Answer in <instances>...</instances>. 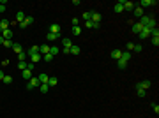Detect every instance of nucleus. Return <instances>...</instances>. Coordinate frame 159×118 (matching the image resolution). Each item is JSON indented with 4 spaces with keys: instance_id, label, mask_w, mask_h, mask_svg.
Listing matches in <instances>:
<instances>
[{
    "instance_id": "f257e3e1",
    "label": "nucleus",
    "mask_w": 159,
    "mask_h": 118,
    "mask_svg": "<svg viewBox=\"0 0 159 118\" xmlns=\"http://www.w3.org/2000/svg\"><path fill=\"white\" fill-rule=\"evenodd\" d=\"M39 79L35 78V76H32V78L28 79V83H27V90H34V88H39Z\"/></svg>"
},
{
    "instance_id": "f03ea898",
    "label": "nucleus",
    "mask_w": 159,
    "mask_h": 118,
    "mask_svg": "<svg viewBox=\"0 0 159 118\" xmlns=\"http://www.w3.org/2000/svg\"><path fill=\"white\" fill-rule=\"evenodd\" d=\"M150 85H152V83H150V79H143V81H140L138 85H136V88H141V90H145V92H147V90L150 88Z\"/></svg>"
},
{
    "instance_id": "7ed1b4c3",
    "label": "nucleus",
    "mask_w": 159,
    "mask_h": 118,
    "mask_svg": "<svg viewBox=\"0 0 159 118\" xmlns=\"http://www.w3.org/2000/svg\"><path fill=\"white\" fill-rule=\"evenodd\" d=\"M149 35H150V28H149V27H143V28H141V32L138 34L140 39H147Z\"/></svg>"
},
{
    "instance_id": "20e7f679",
    "label": "nucleus",
    "mask_w": 159,
    "mask_h": 118,
    "mask_svg": "<svg viewBox=\"0 0 159 118\" xmlns=\"http://www.w3.org/2000/svg\"><path fill=\"white\" fill-rule=\"evenodd\" d=\"M113 11H115L117 14H120V12L124 11V0H119V2L115 4V7H113Z\"/></svg>"
},
{
    "instance_id": "39448f33",
    "label": "nucleus",
    "mask_w": 159,
    "mask_h": 118,
    "mask_svg": "<svg viewBox=\"0 0 159 118\" xmlns=\"http://www.w3.org/2000/svg\"><path fill=\"white\" fill-rule=\"evenodd\" d=\"M28 58L32 60V64H37V62H41V60H42V55H41V53H34V55H30Z\"/></svg>"
},
{
    "instance_id": "423d86ee",
    "label": "nucleus",
    "mask_w": 159,
    "mask_h": 118,
    "mask_svg": "<svg viewBox=\"0 0 159 118\" xmlns=\"http://www.w3.org/2000/svg\"><path fill=\"white\" fill-rule=\"evenodd\" d=\"M50 32H51V34H57V35H60V25H57V23L50 25Z\"/></svg>"
},
{
    "instance_id": "0eeeda50",
    "label": "nucleus",
    "mask_w": 159,
    "mask_h": 118,
    "mask_svg": "<svg viewBox=\"0 0 159 118\" xmlns=\"http://www.w3.org/2000/svg\"><path fill=\"white\" fill-rule=\"evenodd\" d=\"M157 2H154V0H141V4H140V7L143 9V7H149V5H156Z\"/></svg>"
},
{
    "instance_id": "6e6552de",
    "label": "nucleus",
    "mask_w": 159,
    "mask_h": 118,
    "mask_svg": "<svg viewBox=\"0 0 159 118\" xmlns=\"http://www.w3.org/2000/svg\"><path fill=\"white\" fill-rule=\"evenodd\" d=\"M136 4L134 2H124V11H134Z\"/></svg>"
},
{
    "instance_id": "1a4fd4ad",
    "label": "nucleus",
    "mask_w": 159,
    "mask_h": 118,
    "mask_svg": "<svg viewBox=\"0 0 159 118\" xmlns=\"http://www.w3.org/2000/svg\"><path fill=\"white\" fill-rule=\"evenodd\" d=\"M16 23H21V21H25V12H23V11H18V12H16Z\"/></svg>"
},
{
    "instance_id": "9d476101",
    "label": "nucleus",
    "mask_w": 159,
    "mask_h": 118,
    "mask_svg": "<svg viewBox=\"0 0 159 118\" xmlns=\"http://www.w3.org/2000/svg\"><path fill=\"white\" fill-rule=\"evenodd\" d=\"M90 21H92V23H101V14H99V12H92Z\"/></svg>"
},
{
    "instance_id": "9b49d317",
    "label": "nucleus",
    "mask_w": 159,
    "mask_h": 118,
    "mask_svg": "<svg viewBox=\"0 0 159 118\" xmlns=\"http://www.w3.org/2000/svg\"><path fill=\"white\" fill-rule=\"evenodd\" d=\"M37 79H39V83H48L50 76H48V74H44V72H41L39 76H37Z\"/></svg>"
},
{
    "instance_id": "f8f14e48",
    "label": "nucleus",
    "mask_w": 159,
    "mask_h": 118,
    "mask_svg": "<svg viewBox=\"0 0 159 118\" xmlns=\"http://www.w3.org/2000/svg\"><path fill=\"white\" fill-rule=\"evenodd\" d=\"M39 90L42 92V93H48V92H50V85H48V83H41Z\"/></svg>"
},
{
    "instance_id": "ddd939ff",
    "label": "nucleus",
    "mask_w": 159,
    "mask_h": 118,
    "mask_svg": "<svg viewBox=\"0 0 159 118\" xmlns=\"http://www.w3.org/2000/svg\"><path fill=\"white\" fill-rule=\"evenodd\" d=\"M11 48L14 49V53H18V55H20L21 51H23V48H21V44H18V42H12V46H11Z\"/></svg>"
},
{
    "instance_id": "4468645a",
    "label": "nucleus",
    "mask_w": 159,
    "mask_h": 118,
    "mask_svg": "<svg viewBox=\"0 0 159 118\" xmlns=\"http://www.w3.org/2000/svg\"><path fill=\"white\" fill-rule=\"evenodd\" d=\"M133 12H134V16H136V18H141V16H143V9H141L140 5H136V7H134V11H133Z\"/></svg>"
},
{
    "instance_id": "2eb2a0df",
    "label": "nucleus",
    "mask_w": 159,
    "mask_h": 118,
    "mask_svg": "<svg viewBox=\"0 0 159 118\" xmlns=\"http://www.w3.org/2000/svg\"><path fill=\"white\" fill-rule=\"evenodd\" d=\"M120 55H122V51H120V49H113V51H111V58H113V60H119Z\"/></svg>"
},
{
    "instance_id": "dca6fc26",
    "label": "nucleus",
    "mask_w": 159,
    "mask_h": 118,
    "mask_svg": "<svg viewBox=\"0 0 159 118\" xmlns=\"http://www.w3.org/2000/svg\"><path fill=\"white\" fill-rule=\"evenodd\" d=\"M2 35H4V39H9L11 41V37H12V30H11V28L4 30V32H2Z\"/></svg>"
},
{
    "instance_id": "f3484780",
    "label": "nucleus",
    "mask_w": 159,
    "mask_h": 118,
    "mask_svg": "<svg viewBox=\"0 0 159 118\" xmlns=\"http://www.w3.org/2000/svg\"><path fill=\"white\" fill-rule=\"evenodd\" d=\"M21 76H23V78H25V79H27V81H28V79L32 78V70H28V69L21 70Z\"/></svg>"
},
{
    "instance_id": "a211bd4d",
    "label": "nucleus",
    "mask_w": 159,
    "mask_h": 118,
    "mask_svg": "<svg viewBox=\"0 0 159 118\" xmlns=\"http://www.w3.org/2000/svg\"><path fill=\"white\" fill-rule=\"evenodd\" d=\"M141 28H143V27H141L140 23H134V25H133V34H136V35H138L140 32H141Z\"/></svg>"
},
{
    "instance_id": "6ab92c4d",
    "label": "nucleus",
    "mask_w": 159,
    "mask_h": 118,
    "mask_svg": "<svg viewBox=\"0 0 159 118\" xmlns=\"http://www.w3.org/2000/svg\"><path fill=\"white\" fill-rule=\"evenodd\" d=\"M80 51H81L80 46H76V44H73V46H71V55H80Z\"/></svg>"
},
{
    "instance_id": "aec40b11",
    "label": "nucleus",
    "mask_w": 159,
    "mask_h": 118,
    "mask_svg": "<svg viewBox=\"0 0 159 118\" xmlns=\"http://www.w3.org/2000/svg\"><path fill=\"white\" fill-rule=\"evenodd\" d=\"M62 44H64V48H71V46H73V42H71L69 37H64V39H62Z\"/></svg>"
},
{
    "instance_id": "412c9836",
    "label": "nucleus",
    "mask_w": 159,
    "mask_h": 118,
    "mask_svg": "<svg viewBox=\"0 0 159 118\" xmlns=\"http://www.w3.org/2000/svg\"><path fill=\"white\" fill-rule=\"evenodd\" d=\"M9 27H11V23H9V21H7V20L0 21V28H2V30H7V28H9Z\"/></svg>"
},
{
    "instance_id": "4be33fe9",
    "label": "nucleus",
    "mask_w": 159,
    "mask_h": 118,
    "mask_svg": "<svg viewBox=\"0 0 159 118\" xmlns=\"http://www.w3.org/2000/svg\"><path fill=\"white\" fill-rule=\"evenodd\" d=\"M28 58V55H27V51H21L20 55H18V60H20V62H25V60Z\"/></svg>"
},
{
    "instance_id": "5701e85b",
    "label": "nucleus",
    "mask_w": 159,
    "mask_h": 118,
    "mask_svg": "<svg viewBox=\"0 0 159 118\" xmlns=\"http://www.w3.org/2000/svg\"><path fill=\"white\" fill-rule=\"evenodd\" d=\"M59 51H60V49L57 48V46H50V55H53V57H57V55H59Z\"/></svg>"
},
{
    "instance_id": "b1692460",
    "label": "nucleus",
    "mask_w": 159,
    "mask_h": 118,
    "mask_svg": "<svg viewBox=\"0 0 159 118\" xmlns=\"http://www.w3.org/2000/svg\"><path fill=\"white\" fill-rule=\"evenodd\" d=\"M48 85H50V88H51V86H57V78H55V76H50V79H48Z\"/></svg>"
},
{
    "instance_id": "393cba45",
    "label": "nucleus",
    "mask_w": 159,
    "mask_h": 118,
    "mask_svg": "<svg viewBox=\"0 0 159 118\" xmlns=\"http://www.w3.org/2000/svg\"><path fill=\"white\" fill-rule=\"evenodd\" d=\"M59 37H60V35H57V34H51V32L46 35V39H48V41H57Z\"/></svg>"
},
{
    "instance_id": "a878e982",
    "label": "nucleus",
    "mask_w": 159,
    "mask_h": 118,
    "mask_svg": "<svg viewBox=\"0 0 159 118\" xmlns=\"http://www.w3.org/2000/svg\"><path fill=\"white\" fill-rule=\"evenodd\" d=\"M55 58V57H53V55H50V53H46V55H42V60H44V62H51V60Z\"/></svg>"
},
{
    "instance_id": "bb28decb",
    "label": "nucleus",
    "mask_w": 159,
    "mask_h": 118,
    "mask_svg": "<svg viewBox=\"0 0 159 118\" xmlns=\"http://www.w3.org/2000/svg\"><path fill=\"white\" fill-rule=\"evenodd\" d=\"M90 18H92V12H90V11L83 12V20H85V21H90Z\"/></svg>"
},
{
    "instance_id": "cd10ccee",
    "label": "nucleus",
    "mask_w": 159,
    "mask_h": 118,
    "mask_svg": "<svg viewBox=\"0 0 159 118\" xmlns=\"http://www.w3.org/2000/svg\"><path fill=\"white\" fill-rule=\"evenodd\" d=\"M2 81H4L5 85H11V83H12V76H4V79H2Z\"/></svg>"
},
{
    "instance_id": "c85d7f7f",
    "label": "nucleus",
    "mask_w": 159,
    "mask_h": 118,
    "mask_svg": "<svg viewBox=\"0 0 159 118\" xmlns=\"http://www.w3.org/2000/svg\"><path fill=\"white\" fill-rule=\"evenodd\" d=\"M81 34V28H80V25L78 27H73V35H80Z\"/></svg>"
},
{
    "instance_id": "c756f323",
    "label": "nucleus",
    "mask_w": 159,
    "mask_h": 118,
    "mask_svg": "<svg viewBox=\"0 0 159 118\" xmlns=\"http://www.w3.org/2000/svg\"><path fill=\"white\" fill-rule=\"evenodd\" d=\"M18 69L25 70V69H27V62H18Z\"/></svg>"
},
{
    "instance_id": "7c9ffc66",
    "label": "nucleus",
    "mask_w": 159,
    "mask_h": 118,
    "mask_svg": "<svg viewBox=\"0 0 159 118\" xmlns=\"http://www.w3.org/2000/svg\"><path fill=\"white\" fill-rule=\"evenodd\" d=\"M25 23H27V27L32 25V23H34V18H32V16H25Z\"/></svg>"
},
{
    "instance_id": "2f4dec72",
    "label": "nucleus",
    "mask_w": 159,
    "mask_h": 118,
    "mask_svg": "<svg viewBox=\"0 0 159 118\" xmlns=\"http://www.w3.org/2000/svg\"><path fill=\"white\" fill-rule=\"evenodd\" d=\"M141 49H143V46H141V44H134V48H133V51H134V53H140Z\"/></svg>"
},
{
    "instance_id": "473e14b6",
    "label": "nucleus",
    "mask_w": 159,
    "mask_h": 118,
    "mask_svg": "<svg viewBox=\"0 0 159 118\" xmlns=\"http://www.w3.org/2000/svg\"><path fill=\"white\" fill-rule=\"evenodd\" d=\"M138 90V92H136V93H138V97H145V95H147V92H145V90H141V88H136Z\"/></svg>"
},
{
    "instance_id": "72a5a7b5",
    "label": "nucleus",
    "mask_w": 159,
    "mask_h": 118,
    "mask_svg": "<svg viewBox=\"0 0 159 118\" xmlns=\"http://www.w3.org/2000/svg\"><path fill=\"white\" fill-rule=\"evenodd\" d=\"M27 69H28V70H34V69H35V64L28 62V64H27Z\"/></svg>"
},
{
    "instance_id": "f704fd0d",
    "label": "nucleus",
    "mask_w": 159,
    "mask_h": 118,
    "mask_svg": "<svg viewBox=\"0 0 159 118\" xmlns=\"http://www.w3.org/2000/svg\"><path fill=\"white\" fill-rule=\"evenodd\" d=\"M152 44L157 48V46H159V37H152Z\"/></svg>"
},
{
    "instance_id": "c9c22d12",
    "label": "nucleus",
    "mask_w": 159,
    "mask_h": 118,
    "mask_svg": "<svg viewBox=\"0 0 159 118\" xmlns=\"http://www.w3.org/2000/svg\"><path fill=\"white\" fill-rule=\"evenodd\" d=\"M4 46H7V48H11V46H12V41L5 39V41H4Z\"/></svg>"
},
{
    "instance_id": "e433bc0d",
    "label": "nucleus",
    "mask_w": 159,
    "mask_h": 118,
    "mask_svg": "<svg viewBox=\"0 0 159 118\" xmlns=\"http://www.w3.org/2000/svg\"><path fill=\"white\" fill-rule=\"evenodd\" d=\"M71 23H73V27H78L80 20H78V18H73V20H71Z\"/></svg>"
},
{
    "instance_id": "4c0bfd02",
    "label": "nucleus",
    "mask_w": 159,
    "mask_h": 118,
    "mask_svg": "<svg viewBox=\"0 0 159 118\" xmlns=\"http://www.w3.org/2000/svg\"><path fill=\"white\" fill-rule=\"evenodd\" d=\"M126 48H127V51H133V48H134V42H127V46H126Z\"/></svg>"
},
{
    "instance_id": "58836bf2",
    "label": "nucleus",
    "mask_w": 159,
    "mask_h": 118,
    "mask_svg": "<svg viewBox=\"0 0 159 118\" xmlns=\"http://www.w3.org/2000/svg\"><path fill=\"white\" fill-rule=\"evenodd\" d=\"M152 109H154V113H156V115H157V113H159V106H157V104H156V102L152 104Z\"/></svg>"
},
{
    "instance_id": "ea45409f",
    "label": "nucleus",
    "mask_w": 159,
    "mask_h": 118,
    "mask_svg": "<svg viewBox=\"0 0 159 118\" xmlns=\"http://www.w3.org/2000/svg\"><path fill=\"white\" fill-rule=\"evenodd\" d=\"M85 27H87V28H94V23H92V21H85Z\"/></svg>"
},
{
    "instance_id": "a19ab883",
    "label": "nucleus",
    "mask_w": 159,
    "mask_h": 118,
    "mask_svg": "<svg viewBox=\"0 0 159 118\" xmlns=\"http://www.w3.org/2000/svg\"><path fill=\"white\" fill-rule=\"evenodd\" d=\"M62 51H64L66 55H71V48H62Z\"/></svg>"
},
{
    "instance_id": "79ce46f5",
    "label": "nucleus",
    "mask_w": 159,
    "mask_h": 118,
    "mask_svg": "<svg viewBox=\"0 0 159 118\" xmlns=\"http://www.w3.org/2000/svg\"><path fill=\"white\" fill-rule=\"evenodd\" d=\"M18 25H20V28H27V23H25V21H21V23H18Z\"/></svg>"
},
{
    "instance_id": "37998d69",
    "label": "nucleus",
    "mask_w": 159,
    "mask_h": 118,
    "mask_svg": "<svg viewBox=\"0 0 159 118\" xmlns=\"http://www.w3.org/2000/svg\"><path fill=\"white\" fill-rule=\"evenodd\" d=\"M4 11H5V4H2V2H0V12H4Z\"/></svg>"
},
{
    "instance_id": "c03bdc74",
    "label": "nucleus",
    "mask_w": 159,
    "mask_h": 118,
    "mask_svg": "<svg viewBox=\"0 0 159 118\" xmlns=\"http://www.w3.org/2000/svg\"><path fill=\"white\" fill-rule=\"evenodd\" d=\"M4 76H5V74H4V70L0 69V81H2V79H4Z\"/></svg>"
},
{
    "instance_id": "a18cd8bd",
    "label": "nucleus",
    "mask_w": 159,
    "mask_h": 118,
    "mask_svg": "<svg viewBox=\"0 0 159 118\" xmlns=\"http://www.w3.org/2000/svg\"><path fill=\"white\" fill-rule=\"evenodd\" d=\"M4 41H5V39H4V35H0V46L4 44Z\"/></svg>"
},
{
    "instance_id": "49530a36",
    "label": "nucleus",
    "mask_w": 159,
    "mask_h": 118,
    "mask_svg": "<svg viewBox=\"0 0 159 118\" xmlns=\"http://www.w3.org/2000/svg\"><path fill=\"white\" fill-rule=\"evenodd\" d=\"M2 32H4V30H2V28H0V35H2Z\"/></svg>"
}]
</instances>
